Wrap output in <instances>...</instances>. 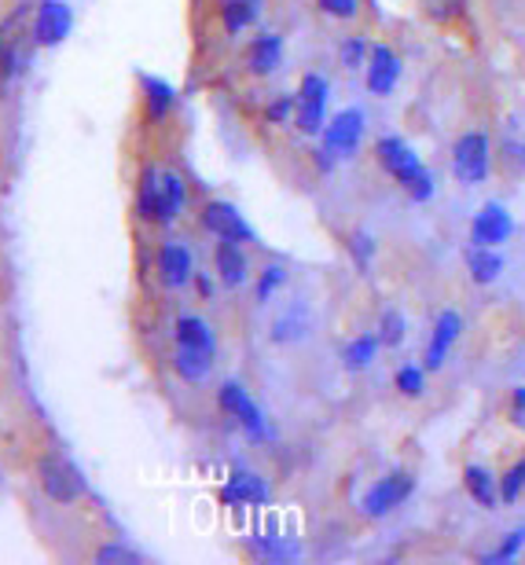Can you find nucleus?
<instances>
[{
  "mask_svg": "<svg viewBox=\"0 0 525 565\" xmlns=\"http://www.w3.org/2000/svg\"><path fill=\"white\" fill-rule=\"evenodd\" d=\"M375 158H379L382 173L393 180L397 188H405V195L412 202H430L438 195V180L419 158V151L405 137H382L375 143Z\"/></svg>",
  "mask_w": 525,
  "mask_h": 565,
  "instance_id": "1",
  "label": "nucleus"
},
{
  "mask_svg": "<svg viewBox=\"0 0 525 565\" xmlns=\"http://www.w3.org/2000/svg\"><path fill=\"white\" fill-rule=\"evenodd\" d=\"M416 489H419V478L412 470H390L360 495V514L371 518V522H382V518H390L393 511H401L416 495Z\"/></svg>",
  "mask_w": 525,
  "mask_h": 565,
  "instance_id": "2",
  "label": "nucleus"
},
{
  "mask_svg": "<svg viewBox=\"0 0 525 565\" xmlns=\"http://www.w3.org/2000/svg\"><path fill=\"white\" fill-rule=\"evenodd\" d=\"M449 166H452V177L460 180V184H466V188L485 184L489 173H493V140H489L482 129L463 132V137L452 143Z\"/></svg>",
  "mask_w": 525,
  "mask_h": 565,
  "instance_id": "3",
  "label": "nucleus"
},
{
  "mask_svg": "<svg viewBox=\"0 0 525 565\" xmlns=\"http://www.w3.org/2000/svg\"><path fill=\"white\" fill-rule=\"evenodd\" d=\"M217 404H221V412L243 429L254 445L272 440V426L265 419V412H261V404L246 393V386H239V382H224V386L217 390Z\"/></svg>",
  "mask_w": 525,
  "mask_h": 565,
  "instance_id": "4",
  "label": "nucleus"
},
{
  "mask_svg": "<svg viewBox=\"0 0 525 565\" xmlns=\"http://www.w3.org/2000/svg\"><path fill=\"white\" fill-rule=\"evenodd\" d=\"M38 481H41L44 495H49L52 503H63V507L77 503L88 492L82 470H77L71 459L55 456V451H44V456L38 459Z\"/></svg>",
  "mask_w": 525,
  "mask_h": 565,
  "instance_id": "5",
  "label": "nucleus"
},
{
  "mask_svg": "<svg viewBox=\"0 0 525 565\" xmlns=\"http://www.w3.org/2000/svg\"><path fill=\"white\" fill-rule=\"evenodd\" d=\"M294 99H298V107H294V129H298L302 137H319L327 126V99H330L327 77L305 74Z\"/></svg>",
  "mask_w": 525,
  "mask_h": 565,
  "instance_id": "6",
  "label": "nucleus"
},
{
  "mask_svg": "<svg viewBox=\"0 0 525 565\" xmlns=\"http://www.w3.org/2000/svg\"><path fill=\"white\" fill-rule=\"evenodd\" d=\"M364 129H368V118H364V110L360 107H346V110H338L335 118H327V126H324V147L330 154L338 158H353L360 151V143H364Z\"/></svg>",
  "mask_w": 525,
  "mask_h": 565,
  "instance_id": "7",
  "label": "nucleus"
},
{
  "mask_svg": "<svg viewBox=\"0 0 525 565\" xmlns=\"http://www.w3.org/2000/svg\"><path fill=\"white\" fill-rule=\"evenodd\" d=\"M515 235V217L504 202H485L471 217V246H504Z\"/></svg>",
  "mask_w": 525,
  "mask_h": 565,
  "instance_id": "8",
  "label": "nucleus"
},
{
  "mask_svg": "<svg viewBox=\"0 0 525 565\" xmlns=\"http://www.w3.org/2000/svg\"><path fill=\"white\" fill-rule=\"evenodd\" d=\"M405 63L390 44H371L368 63H364V82H368L371 96H393V88L401 85Z\"/></svg>",
  "mask_w": 525,
  "mask_h": 565,
  "instance_id": "9",
  "label": "nucleus"
},
{
  "mask_svg": "<svg viewBox=\"0 0 525 565\" xmlns=\"http://www.w3.org/2000/svg\"><path fill=\"white\" fill-rule=\"evenodd\" d=\"M460 338H463V316L455 309L438 312L433 331H430V342H427V353H422V367H427V375L449 364V353H452V345L460 342Z\"/></svg>",
  "mask_w": 525,
  "mask_h": 565,
  "instance_id": "10",
  "label": "nucleus"
},
{
  "mask_svg": "<svg viewBox=\"0 0 525 565\" xmlns=\"http://www.w3.org/2000/svg\"><path fill=\"white\" fill-rule=\"evenodd\" d=\"M199 221H202V228H207L210 235H217V239L254 243V228H250L243 213H239L232 202H224V199L207 202L202 213H199Z\"/></svg>",
  "mask_w": 525,
  "mask_h": 565,
  "instance_id": "11",
  "label": "nucleus"
},
{
  "mask_svg": "<svg viewBox=\"0 0 525 565\" xmlns=\"http://www.w3.org/2000/svg\"><path fill=\"white\" fill-rule=\"evenodd\" d=\"M272 500L269 481L254 470H232L221 484V503L228 507H265Z\"/></svg>",
  "mask_w": 525,
  "mask_h": 565,
  "instance_id": "12",
  "label": "nucleus"
},
{
  "mask_svg": "<svg viewBox=\"0 0 525 565\" xmlns=\"http://www.w3.org/2000/svg\"><path fill=\"white\" fill-rule=\"evenodd\" d=\"M158 279H162V287L169 290H180L196 279V257H191L185 243L169 239L158 246Z\"/></svg>",
  "mask_w": 525,
  "mask_h": 565,
  "instance_id": "13",
  "label": "nucleus"
},
{
  "mask_svg": "<svg viewBox=\"0 0 525 565\" xmlns=\"http://www.w3.org/2000/svg\"><path fill=\"white\" fill-rule=\"evenodd\" d=\"M74 26V11L63 4V0H41L38 19H33V41L44 44V49H55Z\"/></svg>",
  "mask_w": 525,
  "mask_h": 565,
  "instance_id": "14",
  "label": "nucleus"
},
{
  "mask_svg": "<svg viewBox=\"0 0 525 565\" xmlns=\"http://www.w3.org/2000/svg\"><path fill=\"white\" fill-rule=\"evenodd\" d=\"M213 268H217V279H221L228 290L243 287V282L250 279V257H246V250H243V243H235V239H217Z\"/></svg>",
  "mask_w": 525,
  "mask_h": 565,
  "instance_id": "15",
  "label": "nucleus"
},
{
  "mask_svg": "<svg viewBox=\"0 0 525 565\" xmlns=\"http://www.w3.org/2000/svg\"><path fill=\"white\" fill-rule=\"evenodd\" d=\"M463 489L482 511H496L500 507V478L482 462H466L463 467Z\"/></svg>",
  "mask_w": 525,
  "mask_h": 565,
  "instance_id": "16",
  "label": "nucleus"
},
{
  "mask_svg": "<svg viewBox=\"0 0 525 565\" xmlns=\"http://www.w3.org/2000/svg\"><path fill=\"white\" fill-rule=\"evenodd\" d=\"M283 63V38L280 33H258L254 41H250L246 49V66L254 77H269L276 74Z\"/></svg>",
  "mask_w": 525,
  "mask_h": 565,
  "instance_id": "17",
  "label": "nucleus"
},
{
  "mask_svg": "<svg viewBox=\"0 0 525 565\" xmlns=\"http://www.w3.org/2000/svg\"><path fill=\"white\" fill-rule=\"evenodd\" d=\"M466 273L477 282V287H493V282L504 276V254L500 246H466Z\"/></svg>",
  "mask_w": 525,
  "mask_h": 565,
  "instance_id": "18",
  "label": "nucleus"
},
{
  "mask_svg": "<svg viewBox=\"0 0 525 565\" xmlns=\"http://www.w3.org/2000/svg\"><path fill=\"white\" fill-rule=\"evenodd\" d=\"M136 213L147 224L162 221V169L147 166L140 177V188H136Z\"/></svg>",
  "mask_w": 525,
  "mask_h": 565,
  "instance_id": "19",
  "label": "nucleus"
},
{
  "mask_svg": "<svg viewBox=\"0 0 525 565\" xmlns=\"http://www.w3.org/2000/svg\"><path fill=\"white\" fill-rule=\"evenodd\" d=\"M174 338H177V345H185V349H199V353H213L217 356V334H213V327L202 320V316H177V323H174Z\"/></svg>",
  "mask_w": 525,
  "mask_h": 565,
  "instance_id": "20",
  "label": "nucleus"
},
{
  "mask_svg": "<svg viewBox=\"0 0 525 565\" xmlns=\"http://www.w3.org/2000/svg\"><path fill=\"white\" fill-rule=\"evenodd\" d=\"M144 85V110H147V121H166L169 115H174L177 107V88L162 82V77H140Z\"/></svg>",
  "mask_w": 525,
  "mask_h": 565,
  "instance_id": "21",
  "label": "nucleus"
},
{
  "mask_svg": "<svg viewBox=\"0 0 525 565\" xmlns=\"http://www.w3.org/2000/svg\"><path fill=\"white\" fill-rule=\"evenodd\" d=\"M188 206V184L185 177L174 173V169H162V221L158 224H174Z\"/></svg>",
  "mask_w": 525,
  "mask_h": 565,
  "instance_id": "22",
  "label": "nucleus"
},
{
  "mask_svg": "<svg viewBox=\"0 0 525 565\" xmlns=\"http://www.w3.org/2000/svg\"><path fill=\"white\" fill-rule=\"evenodd\" d=\"M379 334L368 331V334H357L353 342L342 349V364H346V371H368L375 360H379Z\"/></svg>",
  "mask_w": 525,
  "mask_h": 565,
  "instance_id": "23",
  "label": "nucleus"
},
{
  "mask_svg": "<svg viewBox=\"0 0 525 565\" xmlns=\"http://www.w3.org/2000/svg\"><path fill=\"white\" fill-rule=\"evenodd\" d=\"M174 367H177V375L185 379V382H191V386H199V382H207V379H210V371H213V353H199V349L177 345Z\"/></svg>",
  "mask_w": 525,
  "mask_h": 565,
  "instance_id": "24",
  "label": "nucleus"
},
{
  "mask_svg": "<svg viewBox=\"0 0 525 565\" xmlns=\"http://www.w3.org/2000/svg\"><path fill=\"white\" fill-rule=\"evenodd\" d=\"M261 15V0H224L221 4V22L228 33H243L258 22Z\"/></svg>",
  "mask_w": 525,
  "mask_h": 565,
  "instance_id": "25",
  "label": "nucleus"
},
{
  "mask_svg": "<svg viewBox=\"0 0 525 565\" xmlns=\"http://www.w3.org/2000/svg\"><path fill=\"white\" fill-rule=\"evenodd\" d=\"M375 334H379L382 349H401L405 338H408V316L401 309H386L379 316V327H375Z\"/></svg>",
  "mask_w": 525,
  "mask_h": 565,
  "instance_id": "26",
  "label": "nucleus"
},
{
  "mask_svg": "<svg viewBox=\"0 0 525 565\" xmlns=\"http://www.w3.org/2000/svg\"><path fill=\"white\" fill-rule=\"evenodd\" d=\"M393 390L408 401H419L427 393V367L422 364H401L393 371Z\"/></svg>",
  "mask_w": 525,
  "mask_h": 565,
  "instance_id": "27",
  "label": "nucleus"
},
{
  "mask_svg": "<svg viewBox=\"0 0 525 565\" xmlns=\"http://www.w3.org/2000/svg\"><path fill=\"white\" fill-rule=\"evenodd\" d=\"M305 331H309V320H305L302 305L291 312H283L276 323H272V342L276 345H287V342H298V338H305Z\"/></svg>",
  "mask_w": 525,
  "mask_h": 565,
  "instance_id": "28",
  "label": "nucleus"
},
{
  "mask_svg": "<svg viewBox=\"0 0 525 565\" xmlns=\"http://www.w3.org/2000/svg\"><path fill=\"white\" fill-rule=\"evenodd\" d=\"M525 551V525H515L511 533L500 540L496 551H489V555H482V565H504V562H515L518 555Z\"/></svg>",
  "mask_w": 525,
  "mask_h": 565,
  "instance_id": "29",
  "label": "nucleus"
},
{
  "mask_svg": "<svg viewBox=\"0 0 525 565\" xmlns=\"http://www.w3.org/2000/svg\"><path fill=\"white\" fill-rule=\"evenodd\" d=\"M525 492V456L500 473V503H518Z\"/></svg>",
  "mask_w": 525,
  "mask_h": 565,
  "instance_id": "30",
  "label": "nucleus"
},
{
  "mask_svg": "<svg viewBox=\"0 0 525 565\" xmlns=\"http://www.w3.org/2000/svg\"><path fill=\"white\" fill-rule=\"evenodd\" d=\"M466 8H471V0H422V11H427V19L441 22V26H449V22L463 19Z\"/></svg>",
  "mask_w": 525,
  "mask_h": 565,
  "instance_id": "31",
  "label": "nucleus"
},
{
  "mask_svg": "<svg viewBox=\"0 0 525 565\" xmlns=\"http://www.w3.org/2000/svg\"><path fill=\"white\" fill-rule=\"evenodd\" d=\"M349 254H353V262H357L360 273L368 276V273H371L375 254H379V243H375V235H371V232H353V235H349Z\"/></svg>",
  "mask_w": 525,
  "mask_h": 565,
  "instance_id": "32",
  "label": "nucleus"
},
{
  "mask_svg": "<svg viewBox=\"0 0 525 565\" xmlns=\"http://www.w3.org/2000/svg\"><path fill=\"white\" fill-rule=\"evenodd\" d=\"M283 282H287V268H283V265H265V268H261V276H258V287H254L258 301L261 305L272 301V294H276Z\"/></svg>",
  "mask_w": 525,
  "mask_h": 565,
  "instance_id": "33",
  "label": "nucleus"
},
{
  "mask_svg": "<svg viewBox=\"0 0 525 565\" xmlns=\"http://www.w3.org/2000/svg\"><path fill=\"white\" fill-rule=\"evenodd\" d=\"M368 52H371L368 41H364V38H349L338 49V60H342V66H346V71H364V63H368Z\"/></svg>",
  "mask_w": 525,
  "mask_h": 565,
  "instance_id": "34",
  "label": "nucleus"
},
{
  "mask_svg": "<svg viewBox=\"0 0 525 565\" xmlns=\"http://www.w3.org/2000/svg\"><path fill=\"white\" fill-rule=\"evenodd\" d=\"M254 551L261 558H272V562H283V558H298V547L287 544V540H276V536H265V540H254Z\"/></svg>",
  "mask_w": 525,
  "mask_h": 565,
  "instance_id": "35",
  "label": "nucleus"
},
{
  "mask_svg": "<svg viewBox=\"0 0 525 565\" xmlns=\"http://www.w3.org/2000/svg\"><path fill=\"white\" fill-rule=\"evenodd\" d=\"M96 562L99 565H140L144 555H136V551L122 547V544H104L96 551Z\"/></svg>",
  "mask_w": 525,
  "mask_h": 565,
  "instance_id": "36",
  "label": "nucleus"
},
{
  "mask_svg": "<svg viewBox=\"0 0 525 565\" xmlns=\"http://www.w3.org/2000/svg\"><path fill=\"white\" fill-rule=\"evenodd\" d=\"M294 107H298V99L294 96H276L265 107V118L272 121V126H294Z\"/></svg>",
  "mask_w": 525,
  "mask_h": 565,
  "instance_id": "37",
  "label": "nucleus"
},
{
  "mask_svg": "<svg viewBox=\"0 0 525 565\" xmlns=\"http://www.w3.org/2000/svg\"><path fill=\"white\" fill-rule=\"evenodd\" d=\"M319 11L330 19H342V22H349V19H357L360 15V0H316Z\"/></svg>",
  "mask_w": 525,
  "mask_h": 565,
  "instance_id": "38",
  "label": "nucleus"
},
{
  "mask_svg": "<svg viewBox=\"0 0 525 565\" xmlns=\"http://www.w3.org/2000/svg\"><path fill=\"white\" fill-rule=\"evenodd\" d=\"M511 419H515L518 426H525V386L511 390Z\"/></svg>",
  "mask_w": 525,
  "mask_h": 565,
  "instance_id": "39",
  "label": "nucleus"
},
{
  "mask_svg": "<svg viewBox=\"0 0 525 565\" xmlns=\"http://www.w3.org/2000/svg\"><path fill=\"white\" fill-rule=\"evenodd\" d=\"M191 282H196V290L202 294V298H213V279H210V276L196 273V279H191Z\"/></svg>",
  "mask_w": 525,
  "mask_h": 565,
  "instance_id": "40",
  "label": "nucleus"
},
{
  "mask_svg": "<svg viewBox=\"0 0 525 565\" xmlns=\"http://www.w3.org/2000/svg\"><path fill=\"white\" fill-rule=\"evenodd\" d=\"M507 151H511V162H515L522 173H525V143H511Z\"/></svg>",
  "mask_w": 525,
  "mask_h": 565,
  "instance_id": "41",
  "label": "nucleus"
}]
</instances>
